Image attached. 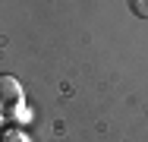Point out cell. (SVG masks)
<instances>
[{"instance_id": "7a4b0ae2", "label": "cell", "mask_w": 148, "mask_h": 142, "mask_svg": "<svg viewBox=\"0 0 148 142\" xmlns=\"http://www.w3.org/2000/svg\"><path fill=\"white\" fill-rule=\"evenodd\" d=\"M129 10H132V16L148 19V0H129Z\"/></svg>"}, {"instance_id": "3957f363", "label": "cell", "mask_w": 148, "mask_h": 142, "mask_svg": "<svg viewBox=\"0 0 148 142\" xmlns=\"http://www.w3.org/2000/svg\"><path fill=\"white\" fill-rule=\"evenodd\" d=\"M3 142H29V139H25V136H19V133H6Z\"/></svg>"}, {"instance_id": "6da1fadb", "label": "cell", "mask_w": 148, "mask_h": 142, "mask_svg": "<svg viewBox=\"0 0 148 142\" xmlns=\"http://www.w3.org/2000/svg\"><path fill=\"white\" fill-rule=\"evenodd\" d=\"M22 101V85L16 76H0V104H19Z\"/></svg>"}]
</instances>
